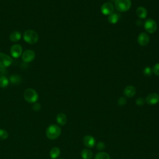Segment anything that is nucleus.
<instances>
[{
    "label": "nucleus",
    "instance_id": "1",
    "mask_svg": "<svg viewBox=\"0 0 159 159\" xmlns=\"http://www.w3.org/2000/svg\"><path fill=\"white\" fill-rule=\"evenodd\" d=\"M61 130L57 125L52 124L48 126L46 130V135L50 140L57 139L61 134Z\"/></svg>",
    "mask_w": 159,
    "mask_h": 159
},
{
    "label": "nucleus",
    "instance_id": "2",
    "mask_svg": "<svg viewBox=\"0 0 159 159\" xmlns=\"http://www.w3.org/2000/svg\"><path fill=\"white\" fill-rule=\"evenodd\" d=\"M24 40L28 43L34 44L37 42L39 40V35L37 33L33 30H27L23 35Z\"/></svg>",
    "mask_w": 159,
    "mask_h": 159
},
{
    "label": "nucleus",
    "instance_id": "3",
    "mask_svg": "<svg viewBox=\"0 0 159 159\" xmlns=\"http://www.w3.org/2000/svg\"><path fill=\"white\" fill-rule=\"evenodd\" d=\"M24 98L28 102L35 103L38 100L39 95L36 91L34 89L28 88L24 91Z\"/></svg>",
    "mask_w": 159,
    "mask_h": 159
},
{
    "label": "nucleus",
    "instance_id": "4",
    "mask_svg": "<svg viewBox=\"0 0 159 159\" xmlns=\"http://www.w3.org/2000/svg\"><path fill=\"white\" fill-rule=\"evenodd\" d=\"M130 0H116L115 7L119 12H125L131 7Z\"/></svg>",
    "mask_w": 159,
    "mask_h": 159
},
{
    "label": "nucleus",
    "instance_id": "5",
    "mask_svg": "<svg viewBox=\"0 0 159 159\" xmlns=\"http://www.w3.org/2000/svg\"><path fill=\"white\" fill-rule=\"evenodd\" d=\"M144 29L147 32L153 34L157 30V24L153 19H148L144 23Z\"/></svg>",
    "mask_w": 159,
    "mask_h": 159
},
{
    "label": "nucleus",
    "instance_id": "6",
    "mask_svg": "<svg viewBox=\"0 0 159 159\" xmlns=\"http://www.w3.org/2000/svg\"><path fill=\"white\" fill-rule=\"evenodd\" d=\"M12 62L11 57L9 55L0 52V68H4L8 67Z\"/></svg>",
    "mask_w": 159,
    "mask_h": 159
},
{
    "label": "nucleus",
    "instance_id": "7",
    "mask_svg": "<svg viewBox=\"0 0 159 159\" xmlns=\"http://www.w3.org/2000/svg\"><path fill=\"white\" fill-rule=\"evenodd\" d=\"M101 11L104 15H111L114 12V6L111 2H105L101 7Z\"/></svg>",
    "mask_w": 159,
    "mask_h": 159
},
{
    "label": "nucleus",
    "instance_id": "8",
    "mask_svg": "<svg viewBox=\"0 0 159 159\" xmlns=\"http://www.w3.org/2000/svg\"><path fill=\"white\" fill-rule=\"evenodd\" d=\"M35 54L34 52L30 50H27L24 51L22 55V60L26 63L32 61L35 58Z\"/></svg>",
    "mask_w": 159,
    "mask_h": 159
},
{
    "label": "nucleus",
    "instance_id": "9",
    "mask_svg": "<svg viewBox=\"0 0 159 159\" xmlns=\"http://www.w3.org/2000/svg\"><path fill=\"white\" fill-rule=\"evenodd\" d=\"M145 101L149 105L157 104L159 102V94L157 93L150 94L146 98Z\"/></svg>",
    "mask_w": 159,
    "mask_h": 159
},
{
    "label": "nucleus",
    "instance_id": "10",
    "mask_svg": "<svg viewBox=\"0 0 159 159\" xmlns=\"http://www.w3.org/2000/svg\"><path fill=\"white\" fill-rule=\"evenodd\" d=\"M137 42L141 46H146L149 42V36L145 32L140 33L137 38Z\"/></svg>",
    "mask_w": 159,
    "mask_h": 159
},
{
    "label": "nucleus",
    "instance_id": "11",
    "mask_svg": "<svg viewBox=\"0 0 159 159\" xmlns=\"http://www.w3.org/2000/svg\"><path fill=\"white\" fill-rule=\"evenodd\" d=\"M11 55L14 58L19 57L22 52V47L19 44H15L12 45L10 49Z\"/></svg>",
    "mask_w": 159,
    "mask_h": 159
},
{
    "label": "nucleus",
    "instance_id": "12",
    "mask_svg": "<svg viewBox=\"0 0 159 159\" xmlns=\"http://www.w3.org/2000/svg\"><path fill=\"white\" fill-rule=\"evenodd\" d=\"M83 144L84 146L88 148H92L96 145V140L91 135H86L83 140Z\"/></svg>",
    "mask_w": 159,
    "mask_h": 159
},
{
    "label": "nucleus",
    "instance_id": "13",
    "mask_svg": "<svg viewBox=\"0 0 159 159\" xmlns=\"http://www.w3.org/2000/svg\"><path fill=\"white\" fill-rule=\"evenodd\" d=\"M124 95L128 98L133 97L136 93V89L134 86L129 85L125 88L124 90Z\"/></svg>",
    "mask_w": 159,
    "mask_h": 159
},
{
    "label": "nucleus",
    "instance_id": "14",
    "mask_svg": "<svg viewBox=\"0 0 159 159\" xmlns=\"http://www.w3.org/2000/svg\"><path fill=\"white\" fill-rule=\"evenodd\" d=\"M136 14L139 18L145 19L147 16V11L144 7L140 6L136 9Z\"/></svg>",
    "mask_w": 159,
    "mask_h": 159
},
{
    "label": "nucleus",
    "instance_id": "15",
    "mask_svg": "<svg viewBox=\"0 0 159 159\" xmlns=\"http://www.w3.org/2000/svg\"><path fill=\"white\" fill-rule=\"evenodd\" d=\"M57 123L60 125H65L67 121V117L63 113H59L57 116Z\"/></svg>",
    "mask_w": 159,
    "mask_h": 159
},
{
    "label": "nucleus",
    "instance_id": "16",
    "mask_svg": "<svg viewBox=\"0 0 159 159\" xmlns=\"http://www.w3.org/2000/svg\"><path fill=\"white\" fill-rule=\"evenodd\" d=\"M81 156L83 159H91L93 157V152L89 149L84 148L81 152Z\"/></svg>",
    "mask_w": 159,
    "mask_h": 159
},
{
    "label": "nucleus",
    "instance_id": "17",
    "mask_svg": "<svg viewBox=\"0 0 159 159\" xmlns=\"http://www.w3.org/2000/svg\"><path fill=\"white\" fill-rule=\"evenodd\" d=\"M20 38H21V34L18 31H14L9 35L10 40L13 42L19 41L20 39Z\"/></svg>",
    "mask_w": 159,
    "mask_h": 159
},
{
    "label": "nucleus",
    "instance_id": "18",
    "mask_svg": "<svg viewBox=\"0 0 159 159\" xmlns=\"http://www.w3.org/2000/svg\"><path fill=\"white\" fill-rule=\"evenodd\" d=\"M60 153V150L58 147H53L50 151V156L52 159H56L58 157Z\"/></svg>",
    "mask_w": 159,
    "mask_h": 159
},
{
    "label": "nucleus",
    "instance_id": "19",
    "mask_svg": "<svg viewBox=\"0 0 159 159\" xmlns=\"http://www.w3.org/2000/svg\"><path fill=\"white\" fill-rule=\"evenodd\" d=\"M119 19V15L116 13H112L108 17V21L111 24H116Z\"/></svg>",
    "mask_w": 159,
    "mask_h": 159
},
{
    "label": "nucleus",
    "instance_id": "20",
    "mask_svg": "<svg viewBox=\"0 0 159 159\" xmlns=\"http://www.w3.org/2000/svg\"><path fill=\"white\" fill-rule=\"evenodd\" d=\"M94 159H111V158L108 153L104 152H100L96 154Z\"/></svg>",
    "mask_w": 159,
    "mask_h": 159
},
{
    "label": "nucleus",
    "instance_id": "21",
    "mask_svg": "<svg viewBox=\"0 0 159 159\" xmlns=\"http://www.w3.org/2000/svg\"><path fill=\"white\" fill-rule=\"evenodd\" d=\"M21 81L20 76L17 75H13L10 77V81L12 84H19Z\"/></svg>",
    "mask_w": 159,
    "mask_h": 159
},
{
    "label": "nucleus",
    "instance_id": "22",
    "mask_svg": "<svg viewBox=\"0 0 159 159\" xmlns=\"http://www.w3.org/2000/svg\"><path fill=\"white\" fill-rule=\"evenodd\" d=\"M8 84H9V80L6 77L4 76H0V87L1 88H4L7 87Z\"/></svg>",
    "mask_w": 159,
    "mask_h": 159
},
{
    "label": "nucleus",
    "instance_id": "23",
    "mask_svg": "<svg viewBox=\"0 0 159 159\" xmlns=\"http://www.w3.org/2000/svg\"><path fill=\"white\" fill-rule=\"evenodd\" d=\"M8 137V133L6 130L0 129V140H5Z\"/></svg>",
    "mask_w": 159,
    "mask_h": 159
},
{
    "label": "nucleus",
    "instance_id": "24",
    "mask_svg": "<svg viewBox=\"0 0 159 159\" xmlns=\"http://www.w3.org/2000/svg\"><path fill=\"white\" fill-rule=\"evenodd\" d=\"M152 73V69L150 66H146L143 70V74L147 76H149Z\"/></svg>",
    "mask_w": 159,
    "mask_h": 159
},
{
    "label": "nucleus",
    "instance_id": "25",
    "mask_svg": "<svg viewBox=\"0 0 159 159\" xmlns=\"http://www.w3.org/2000/svg\"><path fill=\"white\" fill-rule=\"evenodd\" d=\"M152 72L157 76H159V63H156L153 68H152Z\"/></svg>",
    "mask_w": 159,
    "mask_h": 159
},
{
    "label": "nucleus",
    "instance_id": "26",
    "mask_svg": "<svg viewBox=\"0 0 159 159\" xmlns=\"http://www.w3.org/2000/svg\"><path fill=\"white\" fill-rule=\"evenodd\" d=\"M126 102H127V100L124 97H120L117 101V103L119 106H124L126 104Z\"/></svg>",
    "mask_w": 159,
    "mask_h": 159
},
{
    "label": "nucleus",
    "instance_id": "27",
    "mask_svg": "<svg viewBox=\"0 0 159 159\" xmlns=\"http://www.w3.org/2000/svg\"><path fill=\"white\" fill-rule=\"evenodd\" d=\"M96 148H98V150H102L105 148V144L104 142H99L97 144H96Z\"/></svg>",
    "mask_w": 159,
    "mask_h": 159
},
{
    "label": "nucleus",
    "instance_id": "28",
    "mask_svg": "<svg viewBox=\"0 0 159 159\" xmlns=\"http://www.w3.org/2000/svg\"><path fill=\"white\" fill-rule=\"evenodd\" d=\"M135 103H136L137 105L141 106H143L144 104L145 101H144V99L142 98H137L136 99Z\"/></svg>",
    "mask_w": 159,
    "mask_h": 159
},
{
    "label": "nucleus",
    "instance_id": "29",
    "mask_svg": "<svg viewBox=\"0 0 159 159\" xmlns=\"http://www.w3.org/2000/svg\"><path fill=\"white\" fill-rule=\"evenodd\" d=\"M32 109L34 111H39L40 109V105L39 103H35L33 106H32Z\"/></svg>",
    "mask_w": 159,
    "mask_h": 159
},
{
    "label": "nucleus",
    "instance_id": "30",
    "mask_svg": "<svg viewBox=\"0 0 159 159\" xmlns=\"http://www.w3.org/2000/svg\"><path fill=\"white\" fill-rule=\"evenodd\" d=\"M58 159H62V158H58Z\"/></svg>",
    "mask_w": 159,
    "mask_h": 159
}]
</instances>
